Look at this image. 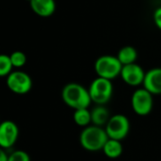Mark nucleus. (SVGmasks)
Segmentation results:
<instances>
[{"mask_svg":"<svg viewBox=\"0 0 161 161\" xmlns=\"http://www.w3.org/2000/svg\"><path fill=\"white\" fill-rule=\"evenodd\" d=\"M30 5L32 12L41 17H49L56 10L55 0H31Z\"/></svg>","mask_w":161,"mask_h":161,"instance_id":"nucleus-11","label":"nucleus"},{"mask_svg":"<svg viewBox=\"0 0 161 161\" xmlns=\"http://www.w3.org/2000/svg\"><path fill=\"white\" fill-rule=\"evenodd\" d=\"M8 161H31V157L27 152L18 150L8 155Z\"/></svg>","mask_w":161,"mask_h":161,"instance_id":"nucleus-18","label":"nucleus"},{"mask_svg":"<svg viewBox=\"0 0 161 161\" xmlns=\"http://www.w3.org/2000/svg\"><path fill=\"white\" fill-rule=\"evenodd\" d=\"M7 86L14 94L25 95L32 87V80L31 76L21 70H13L7 76Z\"/></svg>","mask_w":161,"mask_h":161,"instance_id":"nucleus-5","label":"nucleus"},{"mask_svg":"<svg viewBox=\"0 0 161 161\" xmlns=\"http://www.w3.org/2000/svg\"><path fill=\"white\" fill-rule=\"evenodd\" d=\"M73 120L79 126H88L91 123V111H89L88 108H80L74 110Z\"/></svg>","mask_w":161,"mask_h":161,"instance_id":"nucleus-15","label":"nucleus"},{"mask_svg":"<svg viewBox=\"0 0 161 161\" xmlns=\"http://www.w3.org/2000/svg\"><path fill=\"white\" fill-rule=\"evenodd\" d=\"M103 152L108 158L115 159L119 157L123 152V146L121 144V141L113 138H108L103 148Z\"/></svg>","mask_w":161,"mask_h":161,"instance_id":"nucleus-13","label":"nucleus"},{"mask_svg":"<svg viewBox=\"0 0 161 161\" xmlns=\"http://www.w3.org/2000/svg\"><path fill=\"white\" fill-rule=\"evenodd\" d=\"M95 71L99 77L113 80L120 75L122 64L117 56L103 55L95 62Z\"/></svg>","mask_w":161,"mask_h":161,"instance_id":"nucleus-4","label":"nucleus"},{"mask_svg":"<svg viewBox=\"0 0 161 161\" xmlns=\"http://www.w3.org/2000/svg\"><path fill=\"white\" fill-rule=\"evenodd\" d=\"M117 57L119 60V62L121 63V64L125 65V64L136 63V60H137L138 54H137L136 49L134 47L125 46V47H121L119 49Z\"/></svg>","mask_w":161,"mask_h":161,"instance_id":"nucleus-14","label":"nucleus"},{"mask_svg":"<svg viewBox=\"0 0 161 161\" xmlns=\"http://www.w3.org/2000/svg\"><path fill=\"white\" fill-rule=\"evenodd\" d=\"M153 94L144 87L136 89L131 98V104L134 112L138 116L149 115L153 106Z\"/></svg>","mask_w":161,"mask_h":161,"instance_id":"nucleus-7","label":"nucleus"},{"mask_svg":"<svg viewBox=\"0 0 161 161\" xmlns=\"http://www.w3.org/2000/svg\"><path fill=\"white\" fill-rule=\"evenodd\" d=\"M109 111L104 105L97 104L91 110V123L97 126H103L106 125L107 121L109 120Z\"/></svg>","mask_w":161,"mask_h":161,"instance_id":"nucleus-12","label":"nucleus"},{"mask_svg":"<svg viewBox=\"0 0 161 161\" xmlns=\"http://www.w3.org/2000/svg\"><path fill=\"white\" fill-rule=\"evenodd\" d=\"M10 58H11V62L13 64V66L15 68H21L27 63L26 54L20 50H16V51H14L13 53H11Z\"/></svg>","mask_w":161,"mask_h":161,"instance_id":"nucleus-17","label":"nucleus"},{"mask_svg":"<svg viewBox=\"0 0 161 161\" xmlns=\"http://www.w3.org/2000/svg\"><path fill=\"white\" fill-rule=\"evenodd\" d=\"M19 136V128L13 120L0 122V147L9 149L13 147Z\"/></svg>","mask_w":161,"mask_h":161,"instance_id":"nucleus-9","label":"nucleus"},{"mask_svg":"<svg viewBox=\"0 0 161 161\" xmlns=\"http://www.w3.org/2000/svg\"><path fill=\"white\" fill-rule=\"evenodd\" d=\"M143 87L153 95L161 94V67H153L145 73Z\"/></svg>","mask_w":161,"mask_h":161,"instance_id":"nucleus-10","label":"nucleus"},{"mask_svg":"<svg viewBox=\"0 0 161 161\" xmlns=\"http://www.w3.org/2000/svg\"><path fill=\"white\" fill-rule=\"evenodd\" d=\"M26 1H28V2H31V0H26Z\"/></svg>","mask_w":161,"mask_h":161,"instance_id":"nucleus-20","label":"nucleus"},{"mask_svg":"<svg viewBox=\"0 0 161 161\" xmlns=\"http://www.w3.org/2000/svg\"><path fill=\"white\" fill-rule=\"evenodd\" d=\"M13 68L10 55L0 54V77H7L13 71Z\"/></svg>","mask_w":161,"mask_h":161,"instance_id":"nucleus-16","label":"nucleus"},{"mask_svg":"<svg viewBox=\"0 0 161 161\" xmlns=\"http://www.w3.org/2000/svg\"><path fill=\"white\" fill-rule=\"evenodd\" d=\"M144 69L136 63L122 65L120 77L123 82L130 86H138L143 84L145 77Z\"/></svg>","mask_w":161,"mask_h":161,"instance_id":"nucleus-8","label":"nucleus"},{"mask_svg":"<svg viewBox=\"0 0 161 161\" xmlns=\"http://www.w3.org/2000/svg\"><path fill=\"white\" fill-rule=\"evenodd\" d=\"M0 161H8V154L2 147H0Z\"/></svg>","mask_w":161,"mask_h":161,"instance_id":"nucleus-19","label":"nucleus"},{"mask_svg":"<svg viewBox=\"0 0 161 161\" xmlns=\"http://www.w3.org/2000/svg\"><path fill=\"white\" fill-rule=\"evenodd\" d=\"M88 90L93 103L96 104L104 105L111 100L113 95L112 80L98 76L92 80Z\"/></svg>","mask_w":161,"mask_h":161,"instance_id":"nucleus-3","label":"nucleus"},{"mask_svg":"<svg viewBox=\"0 0 161 161\" xmlns=\"http://www.w3.org/2000/svg\"><path fill=\"white\" fill-rule=\"evenodd\" d=\"M108 138L105 129L92 124L85 127L82 131L80 135V143L86 151L99 152L103 151V148Z\"/></svg>","mask_w":161,"mask_h":161,"instance_id":"nucleus-2","label":"nucleus"},{"mask_svg":"<svg viewBox=\"0 0 161 161\" xmlns=\"http://www.w3.org/2000/svg\"><path fill=\"white\" fill-rule=\"evenodd\" d=\"M104 129L109 138L121 141L129 134L130 121L126 116L122 114H117L110 117Z\"/></svg>","mask_w":161,"mask_h":161,"instance_id":"nucleus-6","label":"nucleus"},{"mask_svg":"<svg viewBox=\"0 0 161 161\" xmlns=\"http://www.w3.org/2000/svg\"><path fill=\"white\" fill-rule=\"evenodd\" d=\"M62 99L70 108L76 110L80 108H88L92 103L89 90L78 83H69L62 90Z\"/></svg>","mask_w":161,"mask_h":161,"instance_id":"nucleus-1","label":"nucleus"}]
</instances>
